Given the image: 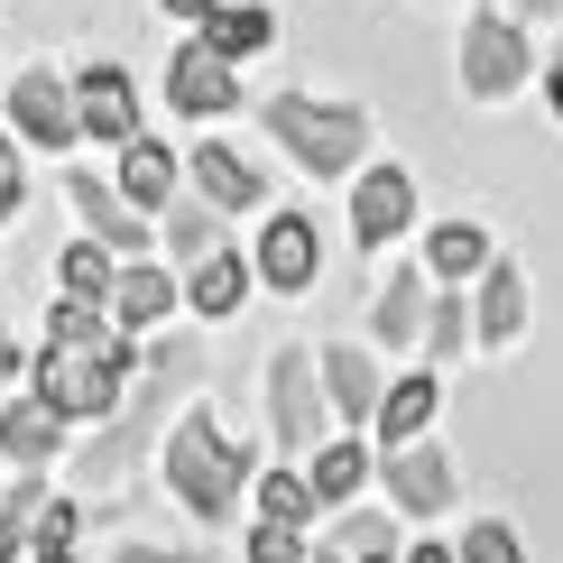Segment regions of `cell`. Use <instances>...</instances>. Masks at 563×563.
Instances as JSON below:
<instances>
[{
    "instance_id": "obj_24",
    "label": "cell",
    "mask_w": 563,
    "mask_h": 563,
    "mask_svg": "<svg viewBox=\"0 0 563 563\" xmlns=\"http://www.w3.org/2000/svg\"><path fill=\"white\" fill-rule=\"evenodd\" d=\"M426 260H434L443 277H481V268H489V231H481V222H434Z\"/></svg>"
},
{
    "instance_id": "obj_35",
    "label": "cell",
    "mask_w": 563,
    "mask_h": 563,
    "mask_svg": "<svg viewBox=\"0 0 563 563\" xmlns=\"http://www.w3.org/2000/svg\"><path fill=\"white\" fill-rule=\"evenodd\" d=\"M111 563H203V554H195V545H167V554H157V545H121Z\"/></svg>"
},
{
    "instance_id": "obj_9",
    "label": "cell",
    "mask_w": 563,
    "mask_h": 563,
    "mask_svg": "<svg viewBox=\"0 0 563 563\" xmlns=\"http://www.w3.org/2000/svg\"><path fill=\"white\" fill-rule=\"evenodd\" d=\"M453 489H462V472L434 453V443H388V499L397 508L434 518V508H453Z\"/></svg>"
},
{
    "instance_id": "obj_6",
    "label": "cell",
    "mask_w": 563,
    "mask_h": 563,
    "mask_svg": "<svg viewBox=\"0 0 563 563\" xmlns=\"http://www.w3.org/2000/svg\"><path fill=\"white\" fill-rule=\"evenodd\" d=\"M167 102L185 111V121H213V111L241 102V75H231V56L213 37H195V46H176L167 56Z\"/></svg>"
},
{
    "instance_id": "obj_19",
    "label": "cell",
    "mask_w": 563,
    "mask_h": 563,
    "mask_svg": "<svg viewBox=\"0 0 563 563\" xmlns=\"http://www.w3.org/2000/svg\"><path fill=\"white\" fill-rule=\"evenodd\" d=\"M111 314H121L130 333L167 323V314H176V277H167V268H121V287H111Z\"/></svg>"
},
{
    "instance_id": "obj_26",
    "label": "cell",
    "mask_w": 563,
    "mask_h": 563,
    "mask_svg": "<svg viewBox=\"0 0 563 563\" xmlns=\"http://www.w3.org/2000/svg\"><path fill=\"white\" fill-rule=\"evenodd\" d=\"M361 481H369V453H361V443H323V453H314V489H323V499H351Z\"/></svg>"
},
{
    "instance_id": "obj_18",
    "label": "cell",
    "mask_w": 563,
    "mask_h": 563,
    "mask_svg": "<svg viewBox=\"0 0 563 563\" xmlns=\"http://www.w3.org/2000/svg\"><path fill=\"white\" fill-rule=\"evenodd\" d=\"M323 388H333V416H342V426L379 416V369H369V351H323Z\"/></svg>"
},
{
    "instance_id": "obj_5",
    "label": "cell",
    "mask_w": 563,
    "mask_h": 563,
    "mask_svg": "<svg viewBox=\"0 0 563 563\" xmlns=\"http://www.w3.org/2000/svg\"><path fill=\"white\" fill-rule=\"evenodd\" d=\"M527 29L518 19H499V10H481L472 29H462V92L472 102H499V92H518L527 84Z\"/></svg>"
},
{
    "instance_id": "obj_1",
    "label": "cell",
    "mask_w": 563,
    "mask_h": 563,
    "mask_svg": "<svg viewBox=\"0 0 563 563\" xmlns=\"http://www.w3.org/2000/svg\"><path fill=\"white\" fill-rule=\"evenodd\" d=\"M260 121L287 139V157L305 176H351L369 148V121L351 102H305V92H277V102H260Z\"/></svg>"
},
{
    "instance_id": "obj_14",
    "label": "cell",
    "mask_w": 563,
    "mask_h": 563,
    "mask_svg": "<svg viewBox=\"0 0 563 563\" xmlns=\"http://www.w3.org/2000/svg\"><path fill=\"white\" fill-rule=\"evenodd\" d=\"M518 333H527V277L508 268V260H489V268H481V342L508 351Z\"/></svg>"
},
{
    "instance_id": "obj_36",
    "label": "cell",
    "mask_w": 563,
    "mask_h": 563,
    "mask_svg": "<svg viewBox=\"0 0 563 563\" xmlns=\"http://www.w3.org/2000/svg\"><path fill=\"white\" fill-rule=\"evenodd\" d=\"M342 545H351V554H369V545H388V527H379V518H351V527H342Z\"/></svg>"
},
{
    "instance_id": "obj_31",
    "label": "cell",
    "mask_w": 563,
    "mask_h": 563,
    "mask_svg": "<svg viewBox=\"0 0 563 563\" xmlns=\"http://www.w3.org/2000/svg\"><path fill=\"white\" fill-rule=\"evenodd\" d=\"M462 333H481V314H462V296H443L434 314H426V342H434V361H453Z\"/></svg>"
},
{
    "instance_id": "obj_41",
    "label": "cell",
    "mask_w": 563,
    "mask_h": 563,
    "mask_svg": "<svg viewBox=\"0 0 563 563\" xmlns=\"http://www.w3.org/2000/svg\"><path fill=\"white\" fill-rule=\"evenodd\" d=\"M0 379H10V333H0Z\"/></svg>"
},
{
    "instance_id": "obj_20",
    "label": "cell",
    "mask_w": 563,
    "mask_h": 563,
    "mask_svg": "<svg viewBox=\"0 0 563 563\" xmlns=\"http://www.w3.org/2000/svg\"><path fill=\"white\" fill-rule=\"evenodd\" d=\"M203 37H213V46H222V56H231V65H241V56H260V46L277 37V19L260 10V0H241V10H231V0H222V10H203Z\"/></svg>"
},
{
    "instance_id": "obj_12",
    "label": "cell",
    "mask_w": 563,
    "mask_h": 563,
    "mask_svg": "<svg viewBox=\"0 0 563 563\" xmlns=\"http://www.w3.org/2000/svg\"><path fill=\"white\" fill-rule=\"evenodd\" d=\"M195 185H203V203H222V213H260V203H268V176L250 167L241 148H222V139L195 148Z\"/></svg>"
},
{
    "instance_id": "obj_30",
    "label": "cell",
    "mask_w": 563,
    "mask_h": 563,
    "mask_svg": "<svg viewBox=\"0 0 563 563\" xmlns=\"http://www.w3.org/2000/svg\"><path fill=\"white\" fill-rule=\"evenodd\" d=\"M111 287H121V277H111V260H102V250H65V296H111Z\"/></svg>"
},
{
    "instance_id": "obj_2",
    "label": "cell",
    "mask_w": 563,
    "mask_h": 563,
    "mask_svg": "<svg viewBox=\"0 0 563 563\" xmlns=\"http://www.w3.org/2000/svg\"><path fill=\"white\" fill-rule=\"evenodd\" d=\"M241 481H250V453H231L213 434V416H185L176 443H167V489L195 518H231V508H241Z\"/></svg>"
},
{
    "instance_id": "obj_42",
    "label": "cell",
    "mask_w": 563,
    "mask_h": 563,
    "mask_svg": "<svg viewBox=\"0 0 563 563\" xmlns=\"http://www.w3.org/2000/svg\"><path fill=\"white\" fill-rule=\"evenodd\" d=\"M518 10H536V19H545V10H554V0H518Z\"/></svg>"
},
{
    "instance_id": "obj_27",
    "label": "cell",
    "mask_w": 563,
    "mask_h": 563,
    "mask_svg": "<svg viewBox=\"0 0 563 563\" xmlns=\"http://www.w3.org/2000/svg\"><path fill=\"white\" fill-rule=\"evenodd\" d=\"M314 499H323V489H314V472H277L268 489H260V518H314Z\"/></svg>"
},
{
    "instance_id": "obj_32",
    "label": "cell",
    "mask_w": 563,
    "mask_h": 563,
    "mask_svg": "<svg viewBox=\"0 0 563 563\" xmlns=\"http://www.w3.org/2000/svg\"><path fill=\"white\" fill-rule=\"evenodd\" d=\"M167 241H176V250H195V260H213V222H203L195 203H167Z\"/></svg>"
},
{
    "instance_id": "obj_28",
    "label": "cell",
    "mask_w": 563,
    "mask_h": 563,
    "mask_svg": "<svg viewBox=\"0 0 563 563\" xmlns=\"http://www.w3.org/2000/svg\"><path fill=\"white\" fill-rule=\"evenodd\" d=\"M462 563H527V545H518V527H499V518H481L472 536H462Z\"/></svg>"
},
{
    "instance_id": "obj_4",
    "label": "cell",
    "mask_w": 563,
    "mask_h": 563,
    "mask_svg": "<svg viewBox=\"0 0 563 563\" xmlns=\"http://www.w3.org/2000/svg\"><path fill=\"white\" fill-rule=\"evenodd\" d=\"M121 379H130V369H111L102 351L56 342V351L37 361V379H29V388H37L56 416H111V407H121Z\"/></svg>"
},
{
    "instance_id": "obj_40",
    "label": "cell",
    "mask_w": 563,
    "mask_h": 563,
    "mask_svg": "<svg viewBox=\"0 0 563 563\" xmlns=\"http://www.w3.org/2000/svg\"><path fill=\"white\" fill-rule=\"evenodd\" d=\"M37 563H75V545H37Z\"/></svg>"
},
{
    "instance_id": "obj_34",
    "label": "cell",
    "mask_w": 563,
    "mask_h": 563,
    "mask_svg": "<svg viewBox=\"0 0 563 563\" xmlns=\"http://www.w3.org/2000/svg\"><path fill=\"white\" fill-rule=\"evenodd\" d=\"M37 545H75V508H65V499H46V518H37Z\"/></svg>"
},
{
    "instance_id": "obj_13",
    "label": "cell",
    "mask_w": 563,
    "mask_h": 563,
    "mask_svg": "<svg viewBox=\"0 0 563 563\" xmlns=\"http://www.w3.org/2000/svg\"><path fill=\"white\" fill-rule=\"evenodd\" d=\"M75 92H84V130H92V139H121V148L139 139V92H130L121 65H92Z\"/></svg>"
},
{
    "instance_id": "obj_15",
    "label": "cell",
    "mask_w": 563,
    "mask_h": 563,
    "mask_svg": "<svg viewBox=\"0 0 563 563\" xmlns=\"http://www.w3.org/2000/svg\"><path fill=\"white\" fill-rule=\"evenodd\" d=\"M195 176V167H176L167 148H157V139H130L121 148V195L139 203V213H157V203H176V185Z\"/></svg>"
},
{
    "instance_id": "obj_21",
    "label": "cell",
    "mask_w": 563,
    "mask_h": 563,
    "mask_svg": "<svg viewBox=\"0 0 563 563\" xmlns=\"http://www.w3.org/2000/svg\"><path fill=\"white\" fill-rule=\"evenodd\" d=\"M241 296H250V268L231 260V250H213V260L185 277V305H195V314H241Z\"/></svg>"
},
{
    "instance_id": "obj_10",
    "label": "cell",
    "mask_w": 563,
    "mask_h": 563,
    "mask_svg": "<svg viewBox=\"0 0 563 563\" xmlns=\"http://www.w3.org/2000/svg\"><path fill=\"white\" fill-rule=\"evenodd\" d=\"M407 222H416V176H407V167L361 176V203H351V231H361V250H388Z\"/></svg>"
},
{
    "instance_id": "obj_16",
    "label": "cell",
    "mask_w": 563,
    "mask_h": 563,
    "mask_svg": "<svg viewBox=\"0 0 563 563\" xmlns=\"http://www.w3.org/2000/svg\"><path fill=\"white\" fill-rule=\"evenodd\" d=\"M56 434H65V416L46 407L37 388L19 397V407H0V453L10 462H56Z\"/></svg>"
},
{
    "instance_id": "obj_22",
    "label": "cell",
    "mask_w": 563,
    "mask_h": 563,
    "mask_svg": "<svg viewBox=\"0 0 563 563\" xmlns=\"http://www.w3.org/2000/svg\"><path fill=\"white\" fill-rule=\"evenodd\" d=\"M426 314H434V305H426V287H416L407 268H397L388 287H379V314H369V323H379V342H416V333H426Z\"/></svg>"
},
{
    "instance_id": "obj_38",
    "label": "cell",
    "mask_w": 563,
    "mask_h": 563,
    "mask_svg": "<svg viewBox=\"0 0 563 563\" xmlns=\"http://www.w3.org/2000/svg\"><path fill=\"white\" fill-rule=\"evenodd\" d=\"M545 102H554V121H563V56H554V75H545Z\"/></svg>"
},
{
    "instance_id": "obj_39",
    "label": "cell",
    "mask_w": 563,
    "mask_h": 563,
    "mask_svg": "<svg viewBox=\"0 0 563 563\" xmlns=\"http://www.w3.org/2000/svg\"><path fill=\"white\" fill-rule=\"evenodd\" d=\"M407 563H453V545H416V554H407Z\"/></svg>"
},
{
    "instance_id": "obj_23",
    "label": "cell",
    "mask_w": 563,
    "mask_h": 563,
    "mask_svg": "<svg viewBox=\"0 0 563 563\" xmlns=\"http://www.w3.org/2000/svg\"><path fill=\"white\" fill-rule=\"evenodd\" d=\"M434 407H443V388L426 379V369H416V379H397V388L379 397V434H388V443H407V434H416V426H426V416H434Z\"/></svg>"
},
{
    "instance_id": "obj_37",
    "label": "cell",
    "mask_w": 563,
    "mask_h": 563,
    "mask_svg": "<svg viewBox=\"0 0 563 563\" xmlns=\"http://www.w3.org/2000/svg\"><path fill=\"white\" fill-rule=\"evenodd\" d=\"M157 10H176V19H203V10H222V0H157Z\"/></svg>"
},
{
    "instance_id": "obj_7",
    "label": "cell",
    "mask_w": 563,
    "mask_h": 563,
    "mask_svg": "<svg viewBox=\"0 0 563 563\" xmlns=\"http://www.w3.org/2000/svg\"><path fill=\"white\" fill-rule=\"evenodd\" d=\"M333 397H314V351H277L268 361V416H277V443L287 453H314V426Z\"/></svg>"
},
{
    "instance_id": "obj_33",
    "label": "cell",
    "mask_w": 563,
    "mask_h": 563,
    "mask_svg": "<svg viewBox=\"0 0 563 563\" xmlns=\"http://www.w3.org/2000/svg\"><path fill=\"white\" fill-rule=\"evenodd\" d=\"M29 203V176H19V157H10V139H0V222Z\"/></svg>"
},
{
    "instance_id": "obj_17",
    "label": "cell",
    "mask_w": 563,
    "mask_h": 563,
    "mask_svg": "<svg viewBox=\"0 0 563 563\" xmlns=\"http://www.w3.org/2000/svg\"><path fill=\"white\" fill-rule=\"evenodd\" d=\"M75 213H84V231H102L111 250H139V241H148V222H139V203H130V195H111L102 176H75Z\"/></svg>"
},
{
    "instance_id": "obj_3",
    "label": "cell",
    "mask_w": 563,
    "mask_h": 563,
    "mask_svg": "<svg viewBox=\"0 0 563 563\" xmlns=\"http://www.w3.org/2000/svg\"><path fill=\"white\" fill-rule=\"evenodd\" d=\"M195 379H203L195 351H185V342H157V351H148V388H139V407H130L121 426H111V434L84 453V472H102V481H111V472H130V453L157 434V416H167V397H176V388H195Z\"/></svg>"
},
{
    "instance_id": "obj_25",
    "label": "cell",
    "mask_w": 563,
    "mask_h": 563,
    "mask_svg": "<svg viewBox=\"0 0 563 563\" xmlns=\"http://www.w3.org/2000/svg\"><path fill=\"white\" fill-rule=\"evenodd\" d=\"M37 518H46V481H37V472H19V489L0 499V563H19V545L37 536Z\"/></svg>"
},
{
    "instance_id": "obj_11",
    "label": "cell",
    "mask_w": 563,
    "mask_h": 563,
    "mask_svg": "<svg viewBox=\"0 0 563 563\" xmlns=\"http://www.w3.org/2000/svg\"><path fill=\"white\" fill-rule=\"evenodd\" d=\"M314 222H305V213H277L268 231H260V277H268V287H287V296H305V287H314Z\"/></svg>"
},
{
    "instance_id": "obj_8",
    "label": "cell",
    "mask_w": 563,
    "mask_h": 563,
    "mask_svg": "<svg viewBox=\"0 0 563 563\" xmlns=\"http://www.w3.org/2000/svg\"><path fill=\"white\" fill-rule=\"evenodd\" d=\"M10 121H19V139H37V148H65V139L84 130V92L56 84V75H19L10 84Z\"/></svg>"
},
{
    "instance_id": "obj_29",
    "label": "cell",
    "mask_w": 563,
    "mask_h": 563,
    "mask_svg": "<svg viewBox=\"0 0 563 563\" xmlns=\"http://www.w3.org/2000/svg\"><path fill=\"white\" fill-rule=\"evenodd\" d=\"M250 563H305V527H296V518H260V536H250Z\"/></svg>"
}]
</instances>
